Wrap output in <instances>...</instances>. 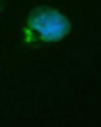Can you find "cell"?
I'll return each instance as SVG.
<instances>
[{"instance_id": "obj_1", "label": "cell", "mask_w": 101, "mask_h": 127, "mask_svg": "<svg viewBox=\"0 0 101 127\" xmlns=\"http://www.w3.org/2000/svg\"><path fill=\"white\" fill-rule=\"evenodd\" d=\"M30 28L41 39H60L69 32V21L53 9H37L30 16Z\"/></svg>"}]
</instances>
